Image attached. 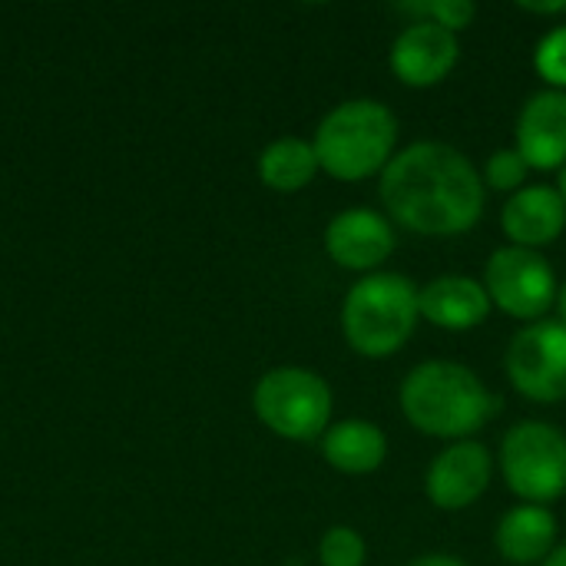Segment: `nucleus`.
<instances>
[{
  "mask_svg": "<svg viewBox=\"0 0 566 566\" xmlns=\"http://www.w3.org/2000/svg\"><path fill=\"white\" fill-rule=\"evenodd\" d=\"M557 189H560V196H564V202H566V166L560 169V182H557Z\"/></svg>",
  "mask_w": 566,
  "mask_h": 566,
  "instance_id": "a878e982",
  "label": "nucleus"
},
{
  "mask_svg": "<svg viewBox=\"0 0 566 566\" xmlns=\"http://www.w3.org/2000/svg\"><path fill=\"white\" fill-rule=\"evenodd\" d=\"M501 229L511 245L541 252L557 242L566 229V202L557 186H524L507 196L501 209Z\"/></svg>",
  "mask_w": 566,
  "mask_h": 566,
  "instance_id": "ddd939ff",
  "label": "nucleus"
},
{
  "mask_svg": "<svg viewBox=\"0 0 566 566\" xmlns=\"http://www.w3.org/2000/svg\"><path fill=\"white\" fill-rule=\"evenodd\" d=\"M511 385L537 405L566 401V325L541 318L521 328L504 355Z\"/></svg>",
  "mask_w": 566,
  "mask_h": 566,
  "instance_id": "6e6552de",
  "label": "nucleus"
},
{
  "mask_svg": "<svg viewBox=\"0 0 566 566\" xmlns=\"http://www.w3.org/2000/svg\"><path fill=\"white\" fill-rule=\"evenodd\" d=\"M395 10L408 13L411 20H431L451 33L468 30L478 17L474 0H401V3H395Z\"/></svg>",
  "mask_w": 566,
  "mask_h": 566,
  "instance_id": "a211bd4d",
  "label": "nucleus"
},
{
  "mask_svg": "<svg viewBox=\"0 0 566 566\" xmlns=\"http://www.w3.org/2000/svg\"><path fill=\"white\" fill-rule=\"evenodd\" d=\"M395 245H398V235H395L391 219L368 206L342 209L325 229L328 259L348 272L371 275L378 265H385L391 259Z\"/></svg>",
  "mask_w": 566,
  "mask_h": 566,
  "instance_id": "1a4fd4ad",
  "label": "nucleus"
},
{
  "mask_svg": "<svg viewBox=\"0 0 566 566\" xmlns=\"http://www.w3.org/2000/svg\"><path fill=\"white\" fill-rule=\"evenodd\" d=\"M318 156L315 146L298 139V136H282L269 143L259 156V176L269 189L275 192H298L305 189L315 172H318Z\"/></svg>",
  "mask_w": 566,
  "mask_h": 566,
  "instance_id": "f3484780",
  "label": "nucleus"
},
{
  "mask_svg": "<svg viewBox=\"0 0 566 566\" xmlns=\"http://www.w3.org/2000/svg\"><path fill=\"white\" fill-rule=\"evenodd\" d=\"M259 421L289 441H315L332 424V388L322 375L282 365L262 375L252 395Z\"/></svg>",
  "mask_w": 566,
  "mask_h": 566,
  "instance_id": "39448f33",
  "label": "nucleus"
},
{
  "mask_svg": "<svg viewBox=\"0 0 566 566\" xmlns=\"http://www.w3.org/2000/svg\"><path fill=\"white\" fill-rule=\"evenodd\" d=\"M391 222L418 235H461L484 216V176L454 146L421 139L395 153L378 186Z\"/></svg>",
  "mask_w": 566,
  "mask_h": 566,
  "instance_id": "f257e3e1",
  "label": "nucleus"
},
{
  "mask_svg": "<svg viewBox=\"0 0 566 566\" xmlns=\"http://www.w3.org/2000/svg\"><path fill=\"white\" fill-rule=\"evenodd\" d=\"M491 471H494V461L484 444L454 441L428 464L424 494L441 511H468L488 494Z\"/></svg>",
  "mask_w": 566,
  "mask_h": 566,
  "instance_id": "9d476101",
  "label": "nucleus"
},
{
  "mask_svg": "<svg viewBox=\"0 0 566 566\" xmlns=\"http://www.w3.org/2000/svg\"><path fill=\"white\" fill-rule=\"evenodd\" d=\"M405 566H468V564H461V560H458V557H451V554H421V557L408 560Z\"/></svg>",
  "mask_w": 566,
  "mask_h": 566,
  "instance_id": "5701e85b",
  "label": "nucleus"
},
{
  "mask_svg": "<svg viewBox=\"0 0 566 566\" xmlns=\"http://www.w3.org/2000/svg\"><path fill=\"white\" fill-rule=\"evenodd\" d=\"M554 305H557V322H564L566 325V282L557 285V302H554Z\"/></svg>",
  "mask_w": 566,
  "mask_h": 566,
  "instance_id": "b1692460",
  "label": "nucleus"
},
{
  "mask_svg": "<svg viewBox=\"0 0 566 566\" xmlns=\"http://www.w3.org/2000/svg\"><path fill=\"white\" fill-rule=\"evenodd\" d=\"M537 73L551 83V90H566V23L547 30L534 50Z\"/></svg>",
  "mask_w": 566,
  "mask_h": 566,
  "instance_id": "412c9836",
  "label": "nucleus"
},
{
  "mask_svg": "<svg viewBox=\"0 0 566 566\" xmlns=\"http://www.w3.org/2000/svg\"><path fill=\"white\" fill-rule=\"evenodd\" d=\"M421 322L418 285L398 272L358 279L342 302V332L352 352L365 358L398 355Z\"/></svg>",
  "mask_w": 566,
  "mask_h": 566,
  "instance_id": "20e7f679",
  "label": "nucleus"
},
{
  "mask_svg": "<svg viewBox=\"0 0 566 566\" xmlns=\"http://www.w3.org/2000/svg\"><path fill=\"white\" fill-rule=\"evenodd\" d=\"M368 547L361 541V534L355 527H328L322 544H318V560L322 566H365Z\"/></svg>",
  "mask_w": 566,
  "mask_h": 566,
  "instance_id": "6ab92c4d",
  "label": "nucleus"
},
{
  "mask_svg": "<svg viewBox=\"0 0 566 566\" xmlns=\"http://www.w3.org/2000/svg\"><path fill=\"white\" fill-rule=\"evenodd\" d=\"M401 411L428 438L468 441L491 418V391L461 361L431 358L415 365L401 381Z\"/></svg>",
  "mask_w": 566,
  "mask_h": 566,
  "instance_id": "f03ea898",
  "label": "nucleus"
},
{
  "mask_svg": "<svg viewBox=\"0 0 566 566\" xmlns=\"http://www.w3.org/2000/svg\"><path fill=\"white\" fill-rule=\"evenodd\" d=\"M318 166L342 182H358L385 172L398 153V116L371 96L345 99L315 129Z\"/></svg>",
  "mask_w": 566,
  "mask_h": 566,
  "instance_id": "7ed1b4c3",
  "label": "nucleus"
},
{
  "mask_svg": "<svg viewBox=\"0 0 566 566\" xmlns=\"http://www.w3.org/2000/svg\"><path fill=\"white\" fill-rule=\"evenodd\" d=\"M484 289L491 305L527 325L541 322L557 302V275L551 262L521 245H501L484 265Z\"/></svg>",
  "mask_w": 566,
  "mask_h": 566,
  "instance_id": "0eeeda50",
  "label": "nucleus"
},
{
  "mask_svg": "<svg viewBox=\"0 0 566 566\" xmlns=\"http://www.w3.org/2000/svg\"><path fill=\"white\" fill-rule=\"evenodd\" d=\"M501 474L524 504H551L566 494V434L547 421H521L501 441Z\"/></svg>",
  "mask_w": 566,
  "mask_h": 566,
  "instance_id": "423d86ee",
  "label": "nucleus"
},
{
  "mask_svg": "<svg viewBox=\"0 0 566 566\" xmlns=\"http://www.w3.org/2000/svg\"><path fill=\"white\" fill-rule=\"evenodd\" d=\"M527 176H531V166L524 163V156L514 149V146H504V149H494L488 166H484V182L497 192H517L527 186Z\"/></svg>",
  "mask_w": 566,
  "mask_h": 566,
  "instance_id": "aec40b11",
  "label": "nucleus"
},
{
  "mask_svg": "<svg viewBox=\"0 0 566 566\" xmlns=\"http://www.w3.org/2000/svg\"><path fill=\"white\" fill-rule=\"evenodd\" d=\"M391 73L415 90L438 86L451 76V70L461 60L458 33L431 23V20H411L391 43Z\"/></svg>",
  "mask_w": 566,
  "mask_h": 566,
  "instance_id": "9b49d317",
  "label": "nucleus"
},
{
  "mask_svg": "<svg viewBox=\"0 0 566 566\" xmlns=\"http://www.w3.org/2000/svg\"><path fill=\"white\" fill-rule=\"evenodd\" d=\"M494 544L507 564L531 566L544 564L554 554L557 544V517L547 507L537 504H521L507 511L497 524Z\"/></svg>",
  "mask_w": 566,
  "mask_h": 566,
  "instance_id": "2eb2a0df",
  "label": "nucleus"
},
{
  "mask_svg": "<svg viewBox=\"0 0 566 566\" xmlns=\"http://www.w3.org/2000/svg\"><path fill=\"white\" fill-rule=\"evenodd\" d=\"M517 7L527 10V13H537V17H560V13H566V0H521Z\"/></svg>",
  "mask_w": 566,
  "mask_h": 566,
  "instance_id": "4be33fe9",
  "label": "nucleus"
},
{
  "mask_svg": "<svg viewBox=\"0 0 566 566\" xmlns=\"http://www.w3.org/2000/svg\"><path fill=\"white\" fill-rule=\"evenodd\" d=\"M514 149L531 169L566 166V90H537L517 116Z\"/></svg>",
  "mask_w": 566,
  "mask_h": 566,
  "instance_id": "f8f14e48",
  "label": "nucleus"
},
{
  "mask_svg": "<svg viewBox=\"0 0 566 566\" xmlns=\"http://www.w3.org/2000/svg\"><path fill=\"white\" fill-rule=\"evenodd\" d=\"M421 318L444 332H471L491 315V295L484 282L471 275H438L418 289Z\"/></svg>",
  "mask_w": 566,
  "mask_h": 566,
  "instance_id": "4468645a",
  "label": "nucleus"
},
{
  "mask_svg": "<svg viewBox=\"0 0 566 566\" xmlns=\"http://www.w3.org/2000/svg\"><path fill=\"white\" fill-rule=\"evenodd\" d=\"M322 458L342 474H371L388 458V438L365 418H348L322 434Z\"/></svg>",
  "mask_w": 566,
  "mask_h": 566,
  "instance_id": "dca6fc26",
  "label": "nucleus"
},
{
  "mask_svg": "<svg viewBox=\"0 0 566 566\" xmlns=\"http://www.w3.org/2000/svg\"><path fill=\"white\" fill-rule=\"evenodd\" d=\"M541 566H566V544L564 547H554V554H551Z\"/></svg>",
  "mask_w": 566,
  "mask_h": 566,
  "instance_id": "393cba45",
  "label": "nucleus"
}]
</instances>
